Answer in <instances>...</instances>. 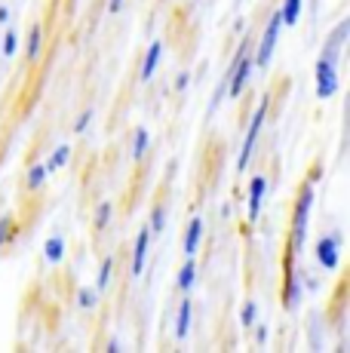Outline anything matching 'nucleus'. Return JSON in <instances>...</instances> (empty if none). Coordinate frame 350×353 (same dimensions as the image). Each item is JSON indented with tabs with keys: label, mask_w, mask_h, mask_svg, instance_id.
<instances>
[{
	"label": "nucleus",
	"mask_w": 350,
	"mask_h": 353,
	"mask_svg": "<svg viewBox=\"0 0 350 353\" xmlns=\"http://www.w3.org/2000/svg\"><path fill=\"white\" fill-rule=\"evenodd\" d=\"M311 206H313V181H305V185L298 188V203H295V215H292V240H289V249H292V252H301V249H305Z\"/></svg>",
	"instance_id": "nucleus-1"
},
{
	"label": "nucleus",
	"mask_w": 350,
	"mask_h": 353,
	"mask_svg": "<svg viewBox=\"0 0 350 353\" xmlns=\"http://www.w3.org/2000/svg\"><path fill=\"white\" fill-rule=\"evenodd\" d=\"M335 92H338V59L322 52L320 62H316V96L326 101V99H332Z\"/></svg>",
	"instance_id": "nucleus-2"
},
{
	"label": "nucleus",
	"mask_w": 350,
	"mask_h": 353,
	"mask_svg": "<svg viewBox=\"0 0 350 353\" xmlns=\"http://www.w3.org/2000/svg\"><path fill=\"white\" fill-rule=\"evenodd\" d=\"M280 31H282V16H280V10L271 16V22H267V28H265V37H261V46H258V52H255V68H267L271 65V59H274V50H277V40H280Z\"/></svg>",
	"instance_id": "nucleus-3"
},
{
	"label": "nucleus",
	"mask_w": 350,
	"mask_h": 353,
	"mask_svg": "<svg viewBox=\"0 0 350 353\" xmlns=\"http://www.w3.org/2000/svg\"><path fill=\"white\" fill-rule=\"evenodd\" d=\"M265 117H267V101H261L258 111L252 114V123H249V129H246L243 148H240V157H237V169H240V172L249 166V157H252V151H255V141H258V132H261V123H265Z\"/></svg>",
	"instance_id": "nucleus-4"
},
{
	"label": "nucleus",
	"mask_w": 350,
	"mask_h": 353,
	"mask_svg": "<svg viewBox=\"0 0 350 353\" xmlns=\"http://www.w3.org/2000/svg\"><path fill=\"white\" fill-rule=\"evenodd\" d=\"M252 71H255V59L249 56V50L240 56V62L237 68H234V74H231V83H227V92H231V99H237L240 92L249 86V80H252Z\"/></svg>",
	"instance_id": "nucleus-5"
},
{
	"label": "nucleus",
	"mask_w": 350,
	"mask_h": 353,
	"mask_svg": "<svg viewBox=\"0 0 350 353\" xmlns=\"http://www.w3.org/2000/svg\"><path fill=\"white\" fill-rule=\"evenodd\" d=\"M338 249H341V234H329L316 240V261L326 270L338 268Z\"/></svg>",
	"instance_id": "nucleus-6"
},
{
	"label": "nucleus",
	"mask_w": 350,
	"mask_h": 353,
	"mask_svg": "<svg viewBox=\"0 0 350 353\" xmlns=\"http://www.w3.org/2000/svg\"><path fill=\"white\" fill-rule=\"evenodd\" d=\"M265 191H267V181H265V175H252V181H249V200H246L249 221H255V219H258V212H261V203H265Z\"/></svg>",
	"instance_id": "nucleus-7"
},
{
	"label": "nucleus",
	"mask_w": 350,
	"mask_h": 353,
	"mask_svg": "<svg viewBox=\"0 0 350 353\" xmlns=\"http://www.w3.org/2000/svg\"><path fill=\"white\" fill-rule=\"evenodd\" d=\"M147 249H151V228H141L136 236V246H132V276H138L145 270Z\"/></svg>",
	"instance_id": "nucleus-8"
},
{
	"label": "nucleus",
	"mask_w": 350,
	"mask_h": 353,
	"mask_svg": "<svg viewBox=\"0 0 350 353\" xmlns=\"http://www.w3.org/2000/svg\"><path fill=\"white\" fill-rule=\"evenodd\" d=\"M194 283H197V261H194V255H187L185 268L178 270V280H175V289H178V292H191Z\"/></svg>",
	"instance_id": "nucleus-9"
},
{
	"label": "nucleus",
	"mask_w": 350,
	"mask_h": 353,
	"mask_svg": "<svg viewBox=\"0 0 350 353\" xmlns=\"http://www.w3.org/2000/svg\"><path fill=\"white\" fill-rule=\"evenodd\" d=\"M160 52H163V46L154 40L151 46H147V52H145V65H141V80H151L154 77V71H157V65H160Z\"/></svg>",
	"instance_id": "nucleus-10"
},
{
	"label": "nucleus",
	"mask_w": 350,
	"mask_h": 353,
	"mask_svg": "<svg viewBox=\"0 0 350 353\" xmlns=\"http://www.w3.org/2000/svg\"><path fill=\"white\" fill-rule=\"evenodd\" d=\"M187 329H191V298H181L178 316H175V338H178V341H185Z\"/></svg>",
	"instance_id": "nucleus-11"
},
{
	"label": "nucleus",
	"mask_w": 350,
	"mask_h": 353,
	"mask_svg": "<svg viewBox=\"0 0 350 353\" xmlns=\"http://www.w3.org/2000/svg\"><path fill=\"white\" fill-rule=\"evenodd\" d=\"M200 240H203V219H194L191 225H187V234H185V252L197 255Z\"/></svg>",
	"instance_id": "nucleus-12"
},
{
	"label": "nucleus",
	"mask_w": 350,
	"mask_h": 353,
	"mask_svg": "<svg viewBox=\"0 0 350 353\" xmlns=\"http://www.w3.org/2000/svg\"><path fill=\"white\" fill-rule=\"evenodd\" d=\"M301 6H305V0H282V6H280L282 25H289V28H292V25L301 19Z\"/></svg>",
	"instance_id": "nucleus-13"
},
{
	"label": "nucleus",
	"mask_w": 350,
	"mask_h": 353,
	"mask_svg": "<svg viewBox=\"0 0 350 353\" xmlns=\"http://www.w3.org/2000/svg\"><path fill=\"white\" fill-rule=\"evenodd\" d=\"M43 249H46V261H52V264H59L65 258V240L62 236H50Z\"/></svg>",
	"instance_id": "nucleus-14"
},
{
	"label": "nucleus",
	"mask_w": 350,
	"mask_h": 353,
	"mask_svg": "<svg viewBox=\"0 0 350 353\" xmlns=\"http://www.w3.org/2000/svg\"><path fill=\"white\" fill-rule=\"evenodd\" d=\"M68 160H71V148L62 145V148H56V151H52V157L46 160L43 166H46V172H56V169H62Z\"/></svg>",
	"instance_id": "nucleus-15"
},
{
	"label": "nucleus",
	"mask_w": 350,
	"mask_h": 353,
	"mask_svg": "<svg viewBox=\"0 0 350 353\" xmlns=\"http://www.w3.org/2000/svg\"><path fill=\"white\" fill-rule=\"evenodd\" d=\"M147 141H151L147 129H145V126H138V129H136V139H132V160H141V157H145Z\"/></svg>",
	"instance_id": "nucleus-16"
},
{
	"label": "nucleus",
	"mask_w": 350,
	"mask_h": 353,
	"mask_svg": "<svg viewBox=\"0 0 350 353\" xmlns=\"http://www.w3.org/2000/svg\"><path fill=\"white\" fill-rule=\"evenodd\" d=\"M111 270H114V258H105L102 268H99V276H96V289L105 292L107 283H111Z\"/></svg>",
	"instance_id": "nucleus-17"
},
{
	"label": "nucleus",
	"mask_w": 350,
	"mask_h": 353,
	"mask_svg": "<svg viewBox=\"0 0 350 353\" xmlns=\"http://www.w3.org/2000/svg\"><path fill=\"white\" fill-rule=\"evenodd\" d=\"M40 43H43V31L37 25H31V34H28V56L37 59L40 56Z\"/></svg>",
	"instance_id": "nucleus-18"
},
{
	"label": "nucleus",
	"mask_w": 350,
	"mask_h": 353,
	"mask_svg": "<svg viewBox=\"0 0 350 353\" xmlns=\"http://www.w3.org/2000/svg\"><path fill=\"white\" fill-rule=\"evenodd\" d=\"M77 304L83 310H92L99 304V289H80V295H77Z\"/></svg>",
	"instance_id": "nucleus-19"
},
{
	"label": "nucleus",
	"mask_w": 350,
	"mask_h": 353,
	"mask_svg": "<svg viewBox=\"0 0 350 353\" xmlns=\"http://www.w3.org/2000/svg\"><path fill=\"white\" fill-rule=\"evenodd\" d=\"M46 175H50V172H46V166H31V172H28V188H31V191H37V188L43 185Z\"/></svg>",
	"instance_id": "nucleus-20"
},
{
	"label": "nucleus",
	"mask_w": 350,
	"mask_h": 353,
	"mask_svg": "<svg viewBox=\"0 0 350 353\" xmlns=\"http://www.w3.org/2000/svg\"><path fill=\"white\" fill-rule=\"evenodd\" d=\"M255 316H258V307H255V301H246L243 310H240V323H243L246 329H252V325H255Z\"/></svg>",
	"instance_id": "nucleus-21"
},
{
	"label": "nucleus",
	"mask_w": 350,
	"mask_h": 353,
	"mask_svg": "<svg viewBox=\"0 0 350 353\" xmlns=\"http://www.w3.org/2000/svg\"><path fill=\"white\" fill-rule=\"evenodd\" d=\"M147 228H151V234H160V230L166 228V209L163 206H157L151 212V225H147Z\"/></svg>",
	"instance_id": "nucleus-22"
},
{
	"label": "nucleus",
	"mask_w": 350,
	"mask_h": 353,
	"mask_svg": "<svg viewBox=\"0 0 350 353\" xmlns=\"http://www.w3.org/2000/svg\"><path fill=\"white\" fill-rule=\"evenodd\" d=\"M16 46H19L16 31H6V34H3V43H0V50H3V56H6V59H10V56H16Z\"/></svg>",
	"instance_id": "nucleus-23"
},
{
	"label": "nucleus",
	"mask_w": 350,
	"mask_h": 353,
	"mask_svg": "<svg viewBox=\"0 0 350 353\" xmlns=\"http://www.w3.org/2000/svg\"><path fill=\"white\" fill-rule=\"evenodd\" d=\"M107 221H111V203H107V200H105V203H102V206H99V209H96V228H99V230H102V228L107 225Z\"/></svg>",
	"instance_id": "nucleus-24"
},
{
	"label": "nucleus",
	"mask_w": 350,
	"mask_h": 353,
	"mask_svg": "<svg viewBox=\"0 0 350 353\" xmlns=\"http://www.w3.org/2000/svg\"><path fill=\"white\" fill-rule=\"evenodd\" d=\"M12 240V219H0V246Z\"/></svg>",
	"instance_id": "nucleus-25"
},
{
	"label": "nucleus",
	"mask_w": 350,
	"mask_h": 353,
	"mask_svg": "<svg viewBox=\"0 0 350 353\" xmlns=\"http://www.w3.org/2000/svg\"><path fill=\"white\" fill-rule=\"evenodd\" d=\"M90 120H92V111H83V114L77 117V123H74V132H83V129L90 126Z\"/></svg>",
	"instance_id": "nucleus-26"
},
{
	"label": "nucleus",
	"mask_w": 350,
	"mask_h": 353,
	"mask_svg": "<svg viewBox=\"0 0 350 353\" xmlns=\"http://www.w3.org/2000/svg\"><path fill=\"white\" fill-rule=\"evenodd\" d=\"M185 86H187V74H178V80H175V90H185Z\"/></svg>",
	"instance_id": "nucleus-27"
},
{
	"label": "nucleus",
	"mask_w": 350,
	"mask_h": 353,
	"mask_svg": "<svg viewBox=\"0 0 350 353\" xmlns=\"http://www.w3.org/2000/svg\"><path fill=\"white\" fill-rule=\"evenodd\" d=\"M10 22V6H0V25Z\"/></svg>",
	"instance_id": "nucleus-28"
},
{
	"label": "nucleus",
	"mask_w": 350,
	"mask_h": 353,
	"mask_svg": "<svg viewBox=\"0 0 350 353\" xmlns=\"http://www.w3.org/2000/svg\"><path fill=\"white\" fill-rule=\"evenodd\" d=\"M107 10H111V12H120V10H123V0H111V3H107Z\"/></svg>",
	"instance_id": "nucleus-29"
},
{
	"label": "nucleus",
	"mask_w": 350,
	"mask_h": 353,
	"mask_svg": "<svg viewBox=\"0 0 350 353\" xmlns=\"http://www.w3.org/2000/svg\"><path fill=\"white\" fill-rule=\"evenodd\" d=\"M107 353H117V350H123V347H120V344L117 341H107V347H105Z\"/></svg>",
	"instance_id": "nucleus-30"
},
{
	"label": "nucleus",
	"mask_w": 350,
	"mask_h": 353,
	"mask_svg": "<svg viewBox=\"0 0 350 353\" xmlns=\"http://www.w3.org/2000/svg\"><path fill=\"white\" fill-rule=\"evenodd\" d=\"M265 341H267V329L261 325V329H258V344H265Z\"/></svg>",
	"instance_id": "nucleus-31"
}]
</instances>
